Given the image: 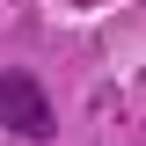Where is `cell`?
<instances>
[{
  "label": "cell",
  "instance_id": "1",
  "mask_svg": "<svg viewBox=\"0 0 146 146\" xmlns=\"http://www.w3.org/2000/svg\"><path fill=\"white\" fill-rule=\"evenodd\" d=\"M0 124L15 131V139H51L58 131V110H51V95H44V80L29 66L0 73Z\"/></svg>",
  "mask_w": 146,
  "mask_h": 146
}]
</instances>
